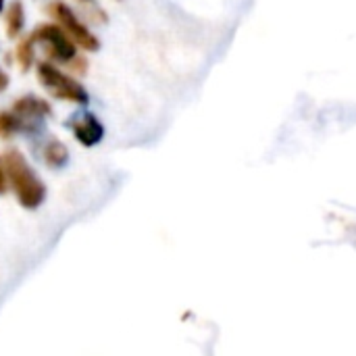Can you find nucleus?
<instances>
[{
	"mask_svg": "<svg viewBox=\"0 0 356 356\" xmlns=\"http://www.w3.org/2000/svg\"><path fill=\"white\" fill-rule=\"evenodd\" d=\"M4 171L6 179L19 200V204L27 211H35L46 200V186L35 175L27 159L19 150H8L4 154Z\"/></svg>",
	"mask_w": 356,
	"mask_h": 356,
	"instance_id": "1",
	"label": "nucleus"
},
{
	"mask_svg": "<svg viewBox=\"0 0 356 356\" xmlns=\"http://www.w3.org/2000/svg\"><path fill=\"white\" fill-rule=\"evenodd\" d=\"M38 79L46 88V92L58 100H67V102L81 104V106H86L90 102L86 88L77 79H73L71 75H67L58 67H54L52 60H44L38 65Z\"/></svg>",
	"mask_w": 356,
	"mask_h": 356,
	"instance_id": "2",
	"label": "nucleus"
},
{
	"mask_svg": "<svg viewBox=\"0 0 356 356\" xmlns=\"http://www.w3.org/2000/svg\"><path fill=\"white\" fill-rule=\"evenodd\" d=\"M33 42L40 44L44 48V52L48 54V58L52 63H73L77 56V48L75 42L65 33V29L58 23H46L40 25L33 33H31Z\"/></svg>",
	"mask_w": 356,
	"mask_h": 356,
	"instance_id": "3",
	"label": "nucleus"
},
{
	"mask_svg": "<svg viewBox=\"0 0 356 356\" xmlns=\"http://www.w3.org/2000/svg\"><path fill=\"white\" fill-rule=\"evenodd\" d=\"M50 13L54 17V21L65 29V33L75 42V46L88 50V52H96L100 48V40L77 19V15L63 2H54L50 4Z\"/></svg>",
	"mask_w": 356,
	"mask_h": 356,
	"instance_id": "4",
	"label": "nucleus"
},
{
	"mask_svg": "<svg viewBox=\"0 0 356 356\" xmlns=\"http://www.w3.org/2000/svg\"><path fill=\"white\" fill-rule=\"evenodd\" d=\"M71 131H73L75 140L88 148L100 144L104 138V125L100 123V119L94 113H79L71 121Z\"/></svg>",
	"mask_w": 356,
	"mask_h": 356,
	"instance_id": "5",
	"label": "nucleus"
},
{
	"mask_svg": "<svg viewBox=\"0 0 356 356\" xmlns=\"http://www.w3.org/2000/svg\"><path fill=\"white\" fill-rule=\"evenodd\" d=\"M13 111L21 117L25 129H31L33 125H40V121H44L48 115H52V108L46 100L38 98V96H23L19 100H15Z\"/></svg>",
	"mask_w": 356,
	"mask_h": 356,
	"instance_id": "6",
	"label": "nucleus"
},
{
	"mask_svg": "<svg viewBox=\"0 0 356 356\" xmlns=\"http://www.w3.org/2000/svg\"><path fill=\"white\" fill-rule=\"evenodd\" d=\"M42 156H44V163L50 169H60L69 161V150H67V146L58 138H50L46 142L44 150H42Z\"/></svg>",
	"mask_w": 356,
	"mask_h": 356,
	"instance_id": "7",
	"label": "nucleus"
},
{
	"mask_svg": "<svg viewBox=\"0 0 356 356\" xmlns=\"http://www.w3.org/2000/svg\"><path fill=\"white\" fill-rule=\"evenodd\" d=\"M6 33L8 38H17L23 27H25V8L21 0H15L8 8H6Z\"/></svg>",
	"mask_w": 356,
	"mask_h": 356,
	"instance_id": "8",
	"label": "nucleus"
},
{
	"mask_svg": "<svg viewBox=\"0 0 356 356\" xmlns=\"http://www.w3.org/2000/svg\"><path fill=\"white\" fill-rule=\"evenodd\" d=\"M19 131H25L21 117L15 111H0V140H10Z\"/></svg>",
	"mask_w": 356,
	"mask_h": 356,
	"instance_id": "9",
	"label": "nucleus"
},
{
	"mask_svg": "<svg viewBox=\"0 0 356 356\" xmlns=\"http://www.w3.org/2000/svg\"><path fill=\"white\" fill-rule=\"evenodd\" d=\"M33 38L27 35L23 38L19 44H17V50H15V56H17V63L21 67V71H29L33 67Z\"/></svg>",
	"mask_w": 356,
	"mask_h": 356,
	"instance_id": "10",
	"label": "nucleus"
},
{
	"mask_svg": "<svg viewBox=\"0 0 356 356\" xmlns=\"http://www.w3.org/2000/svg\"><path fill=\"white\" fill-rule=\"evenodd\" d=\"M6 186H8V179H6V171H4V161L0 159V194L6 192Z\"/></svg>",
	"mask_w": 356,
	"mask_h": 356,
	"instance_id": "11",
	"label": "nucleus"
},
{
	"mask_svg": "<svg viewBox=\"0 0 356 356\" xmlns=\"http://www.w3.org/2000/svg\"><path fill=\"white\" fill-rule=\"evenodd\" d=\"M8 88V75L0 69V92H4Z\"/></svg>",
	"mask_w": 356,
	"mask_h": 356,
	"instance_id": "12",
	"label": "nucleus"
},
{
	"mask_svg": "<svg viewBox=\"0 0 356 356\" xmlns=\"http://www.w3.org/2000/svg\"><path fill=\"white\" fill-rule=\"evenodd\" d=\"M2 8H4V0H0V13H2Z\"/></svg>",
	"mask_w": 356,
	"mask_h": 356,
	"instance_id": "13",
	"label": "nucleus"
},
{
	"mask_svg": "<svg viewBox=\"0 0 356 356\" xmlns=\"http://www.w3.org/2000/svg\"><path fill=\"white\" fill-rule=\"evenodd\" d=\"M81 2H88V0H81Z\"/></svg>",
	"mask_w": 356,
	"mask_h": 356,
	"instance_id": "14",
	"label": "nucleus"
}]
</instances>
